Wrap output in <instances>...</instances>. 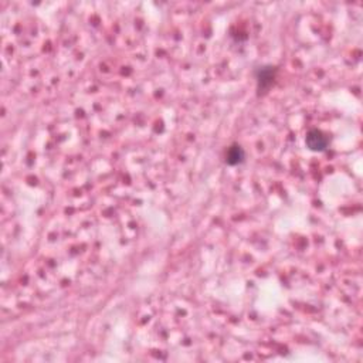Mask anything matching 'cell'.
<instances>
[{"instance_id":"obj_1","label":"cell","mask_w":363,"mask_h":363,"mask_svg":"<svg viewBox=\"0 0 363 363\" xmlns=\"http://www.w3.org/2000/svg\"><path fill=\"white\" fill-rule=\"evenodd\" d=\"M305 143L311 150L315 152H321V150L326 149L328 146V138L325 136L321 131L318 129H311L307 136H305Z\"/></svg>"},{"instance_id":"obj_2","label":"cell","mask_w":363,"mask_h":363,"mask_svg":"<svg viewBox=\"0 0 363 363\" xmlns=\"http://www.w3.org/2000/svg\"><path fill=\"white\" fill-rule=\"evenodd\" d=\"M245 158V153L243 148L240 146V145H233V146H230L229 150H227V153H226V162L231 166H236V165H240Z\"/></svg>"},{"instance_id":"obj_3","label":"cell","mask_w":363,"mask_h":363,"mask_svg":"<svg viewBox=\"0 0 363 363\" xmlns=\"http://www.w3.org/2000/svg\"><path fill=\"white\" fill-rule=\"evenodd\" d=\"M274 70L268 67V68H261L258 71V82H260V88H265L273 84L274 81Z\"/></svg>"}]
</instances>
